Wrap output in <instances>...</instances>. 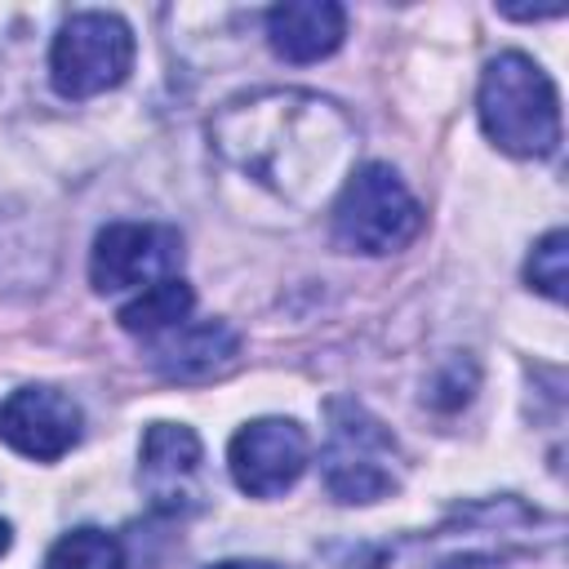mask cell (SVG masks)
<instances>
[{"label": "cell", "mask_w": 569, "mask_h": 569, "mask_svg": "<svg viewBox=\"0 0 569 569\" xmlns=\"http://www.w3.org/2000/svg\"><path fill=\"white\" fill-rule=\"evenodd\" d=\"M209 147L227 169L284 204L307 209L347 169L356 120L311 89H258L218 107L209 120Z\"/></svg>", "instance_id": "1"}, {"label": "cell", "mask_w": 569, "mask_h": 569, "mask_svg": "<svg viewBox=\"0 0 569 569\" xmlns=\"http://www.w3.org/2000/svg\"><path fill=\"white\" fill-rule=\"evenodd\" d=\"M556 525H560L556 516H542L520 498L467 502L422 542H405L387 551V560L373 569H485L516 551H533L538 529H556Z\"/></svg>", "instance_id": "2"}, {"label": "cell", "mask_w": 569, "mask_h": 569, "mask_svg": "<svg viewBox=\"0 0 569 569\" xmlns=\"http://www.w3.org/2000/svg\"><path fill=\"white\" fill-rule=\"evenodd\" d=\"M476 116L485 138L507 156L542 160L560 147V93L551 76L520 49H507L485 62Z\"/></svg>", "instance_id": "3"}, {"label": "cell", "mask_w": 569, "mask_h": 569, "mask_svg": "<svg viewBox=\"0 0 569 569\" xmlns=\"http://www.w3.org/2000/svg\"><path fill=\"white\" fill-rule=\"evenodd\" d=\"M325 445H320V480L329 498L347 507L382 502L400 489V445L382 418H373L360 400L325 405Z\"/></svg>", "instance_id": "4"}, {"label": "cell", "mask_w": 569, "mask_h": 569, "mask_svg": "<svg viewBox=\"0 0 569 569\" xmlns=\"http://www.w3.org/2000/svg\"><path fill=\"white\" fill-rule=\"evenodd\" d=\"M329 222L338 249L382 258L405 249L422 231V204L391 164L365 160L342 178Z\"/></svg>", "instance_id": "5"}, {"label": "cell", "mask_w": 569, "mask_h": 569, "mask_svg": "<svg viewBox=\"0 0 569 569\" xmlns=\"http://www.w3.org/2000/svg\"><path fill=\"white\" fill-rule=\"evenodd\" d=\"M133 31L120 13L84 9L71 13L49 44V80L62 98L84 102L116 89L133 67Z\"/></svg>", "instance_id": "6"}, {"label": "cell", "mask_w": 569, "mask_h": 569, "mask_svg": "<svg viewBox=\"0 0 569 569\" xmlns=\"http://www.w3.org/2000/svg\"><path fill=\"white\" fill-rule=\"evenodd\" d=\"M182 267V236L164 222H107L89 249V280L98 293L151 289Z\"/></svg>", "instance_id": "7"}, {"label": "cell", "mask_w": 569, "mask_h": 569, "mask_svg": "<svg viewBox=\"0 0 569 569\" xmlns=\"http://www.w3.org/2000/svg\"><path fill=\"white\" fill-rule=\"evenodd\" d=\"M138 489L156 516H196L204 489V445L187 422H151L138 445Z\"/></svg>", "instance_id": "8"}, {"label": "cell", "mask_w": 569, "mask_h": 569, "mask_svg": "<svg viewBox=\"0 0 569 569\" xmlns=\"http://www.w3.org/2000/svg\"><path fill=\"white\" fill-rule=\"evenodd\" d=\"M311 462V440L293 418H253L227 445V467L240 493L280 498L289 493Z\"/></svg>", "instance_id": "9"}, {"label": "cell", "mask_w": 569, "mask_h": 569, "mask_svg": "<svg viewBox=\"0 0 569 569\" xmlns=\"http://www.w3.org/2000/svg\"><path fill=\"white\" fill-rule=\"evenodd\" d=\"M80 422V405L58 387H18L0 405V440L31 462H58L71 453Z\"/></svg>", "instance_id": "10"}, {"label": "cell", "mask_w": 569, "mask_h": 569, "mask_svg": "<svg viewBox=\"0 0 569 569\" xmlns=\"http://www.w3.org/2000/svg\"><path fill=\"white\" fill-rule=\"evenodd\" d=\"M147 360L169 382H218L240 360V333L227 320H182L178 329L147 338Z\"/></svg>", "instance_id": "11"}, {"label": "cell", "mask_w": 569, "mask_h": 569, "mask_svg": "<svg viewBox=\"0 0 569 569\" xmlns=\"http://www.w3.org/2000/svg\"><path fill=\"white\" fill-rule=\"evenodd\" d=\"M347 36V9L333 0H284L267 9V44L284 62H320Z\"/></svg>", "instance_id": "12"}, {"label": "cell", "mask_w": 569, "mask_h": 569, "mask_svg": "<svg viewBox=\"0 0 569 569\" xmlns=\"http://www.w3.org/2000/svg\"><path fill=\"white\" fill-rule=\"evenodd\" d=\"M191 311H196L191 284H187L182 276H169V280H160V284H151V289H138V293L116 311V320H120L124 333H133V338L147 342V338H160V333L178 329L182 320H191Z\"/></svg>", "instance_id": "13"}, {"label": "cell", "mask_w": 569, "mask_h": 569, "mask_svg": "<svg viewBox=\"0 0 569 569\" xmlns=\"http://www.w3.org/2000/svg\"><path fill=\"white\" fill-rule=\"evenodd\" d=\"M44 569H124V547L116 533L80 525L49 547Z\"/></svg>", "instance_id": "14"}, {"label": "cell", "mask_w": 569, "mask_h": 569, "mask_svg": "<svg viewBox=\"0 0 569 569\" xmlns=\"http://www.w3.org/2000/svg\"><path fill=\"white\" fill-rule=\"evenodd\" d=\"M525 280H529V289H538L542 298L565 302V284H569V236H565L560 227L547 231V236L533 244V253H529V262H525Z\"/></svg>", "instance_id": "15"}, {"label": "cell", "mask_w": 569, "mask_h": 569, "mask_svg": "<svg viewBox=\"0 0 569 569\" xmlns=\"http://www.w3.org/2000/svg\"><path fill=\"white\" fill-rule=\"evenodd\" d=\"M471 387H476V369H471V360H449L445 373L436 378V391H445V396H436V405L458 409V405L471 400Z\"/></svg>", "instance_id": "16"}, {"label": "cell", "mask_w": 569, "mask_h": 569, "mask_svg": "<svg viewBox=\"0 0 569 569\" xmlns=\"http://www.w3.org/2000/svg\"><path fill=\"white\" fill-rule=\"evenodd\" d=\"M209 569H280V565H271V560H218Z\"/></svg>", "instance_id": "17"}, {"label": "cell", "mask_w": 569, "mask_h": 569, "mask_svg": "<svg viewBox=\"0 0 569 569\" xmlns=\"http://www.w3.org/2000/svg\"><path fill=\"white\" fill-rule=\"evenodd\" d=\"M9 542H13V529H9V520H0V556L9 551Z\"/></svg>", "instance_id": "18"}]
</instances>
